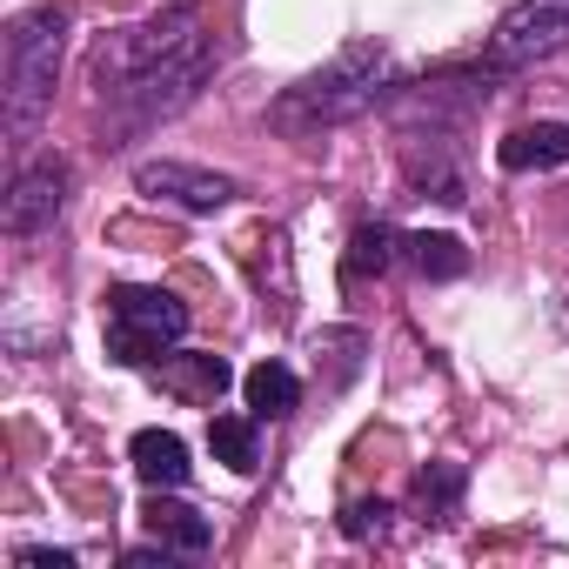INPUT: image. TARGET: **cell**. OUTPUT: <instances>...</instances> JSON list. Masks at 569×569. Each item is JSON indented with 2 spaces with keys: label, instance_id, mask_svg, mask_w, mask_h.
<instances>
[{
  "label": "cell",
  "instance_id": "6da1fadb",
  "mask_svg": "<svg viewBox=\"0 0 569 569\" xmlns=\"http://www.w3.org/2000/svg\"><path fill=\"white\" fill-rule=\"evenodd\" d=\"M208 68H214V41H208V21H201V0H181V8L101 41L94 88L128 121H154V114H174L208 81Z\"/></svg>",
  "mask_w": 569,
  "mask_h": 569
},
{
  "label": "cell",
  "instance_id": "7a4b0ae2",
  "mask_svg": "<svg viewBox=\"0 0 569 569\" xmlns=\"http://www.w3.org/2000/svg\"><path fill=\"white\" fill-rule=\"evenodd\" d=\"M389 81H396L389 48L382 41H356L329 68H316L309 81H296L289 94H281L274 121L281 128H336V121H356V114H369L389 94Z\"/></svg>",
  "mask_w": 569,
  "mask_h": 569
},
{
  "label": "cell",
  "instance_id": "3957f363",
  "mask_svg": "<svg viewBox=\"0 0 569 569\" xmlns=\"http://www.w3.org/2000/svg\"><path fill=\"white\" fill-rule=\"evenodd\" d=\"M61 48H68V14L34 8L8 28V134H28L61 81Z\"/></svg>",
  "mask_w": 569,
  "mask_h": 569
},
{
  "label": "cell",
  "instance_id": "277c9868",
  "mask_svg": "<svg viewBox=\"0 0 569 569\" xmlns=\"http://www.w3.org/2000/svg\"><path fill=\"white\" fill-rule=\"evenodd\" d=\"M188 336V309L168 289H141V281H121L108 289V356L121 369H148L161 362L174 342Z\"/></svg>",
  "mask_w": 569,
  "mask_h": 569
},
{
  "label": "cell",
  "instance_id": "5b68a950",
  "mask_svg": "<svg viewBox=\"0 0 569 569\" xmlns=\"http://www.w3.org/2000/svg\"><path fill=\"white\" fill-rule=\"evenodd\" d=\"M569 48V0H522L509 8L489 34V61L496 68H529V61H549Z\"/></svg>",
  "mask_w": 569,
  "mask_h": 569
},
{
  "label": "cell",
  "instance_id": "8992f818",
  "mask_svg": "<svg viewBox=\"0 0 569 569\" xmlns=\"http://www.w3.org/2000/svg\"><path fill=\"white\" fill-rule=\"evenodd\" d=\"M61 208H68V161H54V154H48V161H34V168H21V174H14L0 221H8V234H14V241H28V234L54 228V221H61Z\"/></svg>",
  "mask_w": 569,
  "mask_h": 569
},
{
  "label": "cell",
  "instance_id": "52a82bcc",
  "mask_svg": "<svg viewBox=\"0 0 569 569\" xmlns=\"http://www.w3.org/2000/svg\"><path fill=\"white\" fill-rule=\"evenodd\" d=\"M134 188L154 194V201H174L188 214H214L234 201V181L228 174H208V168H188V161H141L134 168Z\"/></svg>",
  "mask_w": 569,
  "mask_h": 569
},
{
  "label": "cell",
  "instance_id": "ba28073f",
  "mask_svg": "<svg viewBox=\"0 0 569 569\" xmlns=\"http://www.w3.org/2000/svg\"><path fill=\"white\" fill-rule=\"evenodd\" d=\"M141 522H148V536H154L168 556H208V549H214V522H208L201 509L174 502V489H154L148 509H141Z\"/></svg>",
  "mask_w": 569,
  "mask_h": 569
},
{
  "label": "cell",
  "instance_id": "9c48e42d",
  "mask_svg": "<svg viewBox=\"0 0 569 569\" xmlns=\"http://www.w3.org/2000/svg\"><path fill=\"white\" fill-rule=\"evenodd\" d=\"M128 462H134V476H141L148 489H181V482L194 476L188 442H181L174 429H141V436L128 442Z\"/></svg>",
  "mask_w": 569,
  "mask_h": 569
},
{
  "label": "cell",
  "instance_id": "30bf717a",
  "mask_svg": "<svg viewBox=\"0 0 569 569\" xmlns=\"http://www.w3.org/2000/svg\"><path fill=\"white\" fill-rule=\"evenodd\" d=\"M496 161L509 174H529V168H569V121H536V128H516L496 141Z\"/></svg>",
  "mask_w": 569,
  "mask_h": 569
},
{
  "label": "cell",
  "instance_id": "8fae6325",
  "mask_svg": "<svg viewBox=\"0 0 569 569\" xmlns=\"http://www.w3.org/2000/svg\"><path fill=\"white\" fill-rule=\"evenodd\" d=\"M241 396H248L254 422H281V416H296L302 382H296V369H281V362H254V369L241 376Z\"/></svg>",
  "mask_w": 569,
  "mask_h": 569
},
{
  "label": "cell",
  "instance_id": "7c38bea8",
  "mask_svg": "<svg viewBox=\"0 0 569 569\" xmlns=\"http://www.w3.org/2000/svg\"><path fill=\"white\" fill-rule=\"evenodd\" d=\"M402 261L422 274V281H456L469 268V248L456 234H402Z\"/></svg>",
  "mask_w": 569,
  "mask_h": 569
},
{
  "label": "cell",
  "instance_id": "4fadbf2b",
  "mask_svg": "<svg viewBox=\"0 0 569 569\" xmlns=\"http://www.w3.org/2000/svg\"><path fill=\"white\" fill-rule=\"evenodd\" d=\"M396 254H402V241H396V228L389 221H369V228H356V241H349V281H362V274H389L396 268Z\"/></svg>",
  "mask_w": 569,
  "mask_h": 569
},
{
  "label": "cell",
  "instance_id": "5bb4252c",
  "mask_svg": "<svg viewBox=\"0 0 569 569\" xmlns=\"http://www.w3.org/2000/svg\"><path fill=\"white\" fill-rule=\"evenodd\" d=\"M208 449H214V462H228L234 476H248V469L261 462V442H254V422H248V416H214V422H208Z\"/></svg>",
  "mask_w": 569,
  "mask_h": 569
},
{
  "label": "cell",
  "instance_id": "9a60e30c",
  "mask_svg": "<svg viewBox=\"0 0 569 569\" xmlns=\"http://www.w3.org/2000/svg\"><path fill=\"white\" fill-rule=\"evenodd\" d=\"M161 382L181 389V396H194V402H214V396L228 389V362H221V356H194L188 369H161Z\"/></svg>",
  "mask_w": 569,
  "mask_h": 569
},
{
  "label": "cell",
  "instance_id": "2e32d148",
  "mask_svg": "<svg viewBox=\"0 0 569 569\" xmlns=\"http://www.w3.org/2000/svg\"><path fill=\"white\" fill-rule=\"evenodd\" d=\"M416 496H422V509H456V496H462V469H456V462H429L422 482H416Z\"/></svg>",
  "mask_w": 569,
  "mask_h": 569
},
{
  "label": "cell",
  "instance_id": "e0dca14e",
  "mask_svg": "<svg viewBox=\"0 0 569 569\" xmlns=\"http://www.w3.org/2000/svg\"><path fill=\"white\" fill-rule=\"evenodd\" d=\"M389 529V502L376 496V502H349L342 509V536H356V542H369V536H382Z\"/></svg>",
  "mask_w": 569,
  "mask_h": 569
},
{
  "label": "cell",
  "instance_id": "ac0fdd59",
  "mask_svg": "<svg viewBox=\"0 0 569 569\" xmlns=\"http://www.w3.org/2000/svg\"><path fill=\"white\" fill-rule=\"evenodd\" d=\"M14 562H21V569H74V549H48V542H28Z\"/></svg>",
  "mask_w": 569,
  "mask_h": 569
}]
</instances>
